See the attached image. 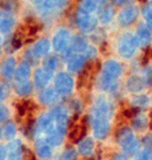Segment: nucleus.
Here are the masks:
<instances>
[{
  "instance_id": "nucleus-1",
  "label": "nucleus",
  "mask_w": 152,
  "mask_h": 160,
  "mask_svg": "<svg viewBox=\"0 0 152 160\" xmlns=\"http://www.w3.org/2000/svg\"><path fill=\"white\" fill-rule=\"evenodd\" d=\"M112 106L109 100L100 98L96 102L91 117L93 132L99 140H103L110 132V118L112 115Z\"/></svg>"
},
{
  "instance_id": "nucleus-2",
  "label": "nucleus",
  "mask_w": 152,
  "mask_h": 160,
  "mask_svg": "<svg viewBox=\"0 0 152 160\" xmlns=\"http://www.w3.org/2000/svg\"><path fill=\"white\" fill-rule=\"evenodd\" d=\"M121 74V65L115 60H107L102 68L100 88L105 92H114L117 89V80Z\"/></svg>"
},
{
  "instance_id": "nucleus-3",
  "label": "nucleus",
  "mask_w": 152,
  "mask_h": 160,
  "mask_svg": "<svg viewBox=\"0 0 152 160\" xmlns=\"http://www.w3.org/2000/svg\"><path fill=\"white\" fill-rule=\"evenodd\" d=\"M117 141L127 154H134L140 148V141L135 138L132 129L129 127H123L118 132Z\"/></svg>"
},
{
  "instance_id": "nucleus-4",
  "label": "nucleus",
  "mask_w": 152,
  "mask_h": 160,
  "mask_svg": "<svg viewBox=\"0 0 152 160\" xmlns=\"http://www.w3.org/2000/svg\"><path fill=\"white\" fill-rule=\"evenodd\" d=\"M138 46L140 44L136 38V35H133L131 33H125L121 35L118 42V51L123 58L130 59L135 53Z\"/></svg>"
},
{
  "instance_id": "nucleus-5",
  "label": "nucleus",
  "mask_w": 152,
  "mask_h": 160,
  "mask_svg": "<svg viewBox=\"0 0 152 160\" xmlns=\"http://www.w3.org/2000/svg\"><path fill=\"white\" fill-rule=\"evenodd\" d=\"M74 78L67 73H60L56 75L55 79V89L56 90L59 95L61 96H67L74 90Z\"/></svg>"
},
{
  "instance_id": "nucleus-6",
  "label": "nucleus",
  "mask_w": 152,
  "mask_h": 160,
  "mask_svg": "<svg viewBox=\"0 0 152 160\" xmlns=\"http://www.w3.org/2000/svg\"><path fill=\"white\" fill-rule=\"evenodd\" d=\"M77 26L82 32H93L97 27V18L91 14L79 11L77 15Z\"/></svg>"
},
{
  "instance_id": "nucleus-7",
  "label": "nucleus",
  "mask_w": 152,
  "mask_h": 160,
  "mask_svg": "<svg viewBox=\"0 0 152 160\" xmlns=\"http://www.w3.org/2000/svg\"><path fill=\"white\" fill-rule=\"evenodd\" d=\"M138 17V8L136 6H128L120 12L118 22L121 26H129L133 24Z\"/></svg>"
},
{
  "instance_id": "nucleus-8",
  "label": "nucleus",
  "mask_w": 152,
  "mask_h": 160,
  "mask_svg": "<svg viewBox=\"0 0 152 160\" xmlns=\"http://www.w3.org/2000/svg\"><path fill=\"white\" fill-rule=\"evenodd\" d=\"M70 43V33L67 29H60L53 38V47L58 51H63Z\"/></svg>"
},
{
  "instance_id": "nucleus-9",
  "label": "nucleus",
  "mask_w": 152,
  "mask_h": 160,
  "mask_svg": "<svg viewBox=\"0 0 152 160\" xmlns=\"http://www.w3.org/2000/svg\"><path fill=\"white\" fill-rule=\"evenodd\" d=\"M86 57L84 55H74L68 60L67 64V68L70 73H79V72L83 71L86 65Z\"/></svg>"
},
{
  "instance_id": "nucleus-10",
  "label": "nucleus",
  "mask_w": 152,
  "mask_h": 160,
  "mask_svg": "<svg viewBox=\"0 0 152 160\" xmlns=\"http://www.w3.org/2000/svg\"><path fill=\"white\" fill-rule=\"evenodd\" d=\"M55 126V120H53L51 113H44L38 118L37 123L35 124V129L40 132H49Z\"/></svg>"
},
{
  "instance_id": "nucleus-11",
  "label": "nucleus",
  "mask_w": 152,
  "mask_h": 160,
  "mask_svg": "<svg viewBox=\"0 0 152 160\" xmlns=\"http://www.w3.org/2000/svg\"><path fill=\"white\" fill-rule=\"evenodd\" d=\"M87 130V125L85 123H77L74 124V126L71 127V130L69 132V140L74 143H80L84 139V136L86 133Z\"/></svg>"
},
{
  "instance_id": "nucleus-12",
  "label": "nucleus",
  "mask_w": 152,
  "mask_h": 160,
  "mask_svg": "<svg viewBox=\"0 0 152 160\" xmlns=\"http://www.w3.org/2000/svg\"><path fill=\"white\" fill-rule=\"evenodd\" d=\"M53 72L49 71L45 68H37L34 74V82L38 88H44L49 83V81L52 78Z\"/></svg>"
},
{
  "instance_id": "nucleus-13",
  "label": "nucleus",
  "mask_w": 152,
  "mask_h": 160,
  "mask_svg": "<svg viewBox=\"0 0 152 160\" xmlns=\"http://www.w3.org/2000/svg\"><path fill=\"white\" fill-rule=\"evenodd\" d=\"M7 160H22V145L19 140L11 141L7 145Z\"/></svg>"
},
{
  "instance_id": "nucleus-14",
  "label": "nucleus",
  "mask_w": 152,
  "mask_h": 160,
  "mask_svg": "<svg viewBox=\"0 0 152 160\" xmlns=\"http://www.w3.org/2000/svg\"><path fill=\"white\" fill-rule=\"evenodd\" d=\"M136 38L138 41V44L141 47H147L152 41L151 31L147 26H140L136 33Z\"/></svg>"
},
{
  "instance_id": "nucleus-15",
  "label": "nucleus",
  "mask_w": 152,
  "mask_h": 160,
  "mask_svg": "<svg viewBox=\"0 0 152 160\" xmlns=\"http://www.w3.org/2000/svg\"><path fill=\"white\" fill-rule=\"evenodd\" d=\"M59 94L55 88H47V89H44L40 93L38 98H40V102L43 105H51L55 102Z\"/></svg>"
},
{
  "instance_id": "nucleus-16",
  "label": "nucleus",
  "mask_w": 152,
  "mask_h": 160,
  "mask_svg": "<svg viewBox=\"0 0 152 160\" xmlns=\"http://www.w3.org/2000/svg\"><path fill=\"white\" fill-rule=\"evenodd\" d=\"M87 47H88V42L85 35L83 34H77L71 41L70 48L73 49L74 52H84Z\"/></svg>"
},
{
  "instance_id": "nucleus-17",
  "label": "nucleus",
  "mask_w": 152,
  "mask_h": 160,
  "mask_svg": "<svg viewBox=\"0 0 152 160\" xmlns=\"http://www.w3.org/2000/svg\"><path fill=\"white\" fill-rule=\"evenodd\" d=\"M145 88V81L141 77L137 75H132L127 80V89L131 93H137L140 92Z\"/></svg>"
},
{
  "instance_id": "nucleus-18",
  "label": "nucleus",
  "mask_w": 152,
  "mask_h": 160,
  "mask_svg": "<svg viewBox=\"0 0 152 160\" xmlns=\"http://www.w3.org/2000/svg\"><path fill=\"white\" fill-rule=\"evenodd\" d=\"M35 151L37 156L42 159H49L52 155L51 145L46 140H38L35 144Z\"/></svg>"
},
{
  "instance_id": "nucleus-19",
  "label": "nucleus",
  "mask_w": 152,
  "mask_h": 160,
  "mask_svg": "<svg viewBox=\"0 0 152 160\" xmlns=\"http://www.w3.org/2000/svg\"><path fill=\"white\" fill-rule=\"evenodd\" d=\"M49 49H50V42L47 38H42L38 42L35 43L34 47L32 49V53L34 55V57H43L46 56L49 52Z\"/></svg>"
},
{
  "instance_id": "nucleus-20",
  "label": "nucleus",
  "mask_w": 152,
  "mask_h": 160,
  "mask_svg": "<svg viewBox=\"0 0 152 160\" xmlns=\"http://www.w3.org/2000/svg\"><path fill=\"white\" fill-rule=\"evenodd\" d=\"M15 65H16L15 59L13 58V57L7 58V60L2 63L1 68H0V73H1L2 77H4V78H11L13 75H14Z\"/></svg>"
},
{
  "instance_id": "nucleus-21",
  "label": "nucleus",
  "mask_w": 152,
  "mask_h": 160,
  "mask_svg": "<svg viewBox=\"0 0 152 160\" xmlns=\"http://www.w3.org/2000/svg\"><path fill=\"white\" fill-rule=\"evenodd\" d=\"M31 68H30V63L28 62H24L18 66V68L15 72V79L17 80V82H22L27 81L29 78Z\"/></svg>"
},
{
  "instance_id": "nucleus-22",
  "label": "nucleus",
  "mask_w": 152,
  "mask_h": 160,
  "mask_svg": "<svg viewBox=\"0 0 152 160\" xmlns=\"http://www.w3.org/2000/svg\"><path fill=\"white\" fill-rule=\"evenodd\" d=\"M95 143L92 138H84L79 143V152L83 156H91L94 152Z\"/></svg>"
},
{
  "instance_id": "nucleus-23",
  "label": "nucleus",
  "mask_w": 152,
  "mask_h": 160,
  "mask_svg": "<svg viewBox=\"0 0 152 160\" xmlns=\"http://www.w3.org/2000/svg\"><path fill=\"white\" fill-rule=\"evenodd\" d=\"M58 6L59 2L56 0H40L37 3V9L40 13L47 15L50 14L52 11H55Z\"/></svg>"
},
{
  "instance_id": "nucleus-24",
  "label": "nucleus",
  "mask_w": 152,
  "mask_h": 160,
  "mask_svg": "<svg viewBox=\"0 0 152 160\" xmlns=\"http://www.w3.org/2000/svg\"><path fill=\"white\" fill-rule=\"evenodd\" d=\"M15 24V19L12 15L7 14L0 16V31L2 33H9L13 29Z\"/></svg>"
},
{
  "instance_id": "nucleus-25",
  "label": "nucleus",
  "mask_w": 152,
  "mask_h": 160,
  "mask_svg": "<svg viewBox=\"0 0 152 160\" xmlns=\"http://www.w3.org/2000/svg\"><path fill=\"white\" fill-rule=\"evenodd\" d=\"M132 126L135 130L144 131L148 127V118L145 114H141V113L135 114L132 121Z\"/></svg>"
},
{
  "instance_id": "nucleus-26",
  "label": "nucleus",
  "mask_w": 152,
  "mask_h": 160,
  "mask_svg": "<svg viewBox=\"0 0 152 160\" xmlns=\"http://www.w3.org/2000/svg\"><path fill=\"white\" fill-rule=\"evenodd\" d=\"M33 91V84L30 81H22L18 82L15 86V92L19 95V96H28Z\"/></svg>"
},
{
  "instance_id": "nucleus-27",
  "label": "nucleus",
  "mask_w": 152,
  "mask_h": 160,
  "mask_svg": "<svg viewBox=\"0 0 152 160\" xmlns=\"http://www.w3.org/2000/svg\"><path fill=\"white\" fill-rule=\"evenodd\" d=\"M115 15V10L112 6H105L102 8L101 12L99 15V19L102 24H109V22L114 18Z\"/></svg>"
},
{
  "instance_id": "nucleus-28",
  "label": "nucleus",
  "mask_w": 152,
  "mask_h": 160,
  "mask_svg": "<svg viewBox=\"0 0 152 160\" xmlns=\"http://www.w3.org/2000/svg\"><path fill=\"white\" fill-rule=\"evenodd\" d=\"M59 65H60V59H59V57H56L55 55L48 56L44 60V68L51 72H55L59 68Z\"/></svg>"
},
{
  "instance_id": "nucleus-29",
  "label": "nucleus",
  "mask_w": 152,
  "mask_h": 160,
  "mask_svg": "<svg viewBox=\"0 0 152 160\" xmlns=\"http://www.w3.org/2000/svg\"><path fill=\"white\" fill-rule=\"evenodd\" d=\"M98 2L96 0H81V7H80V12L91 14L97 9Z\"/></svg>"
},
{
  "instance_id": "nucleus-30",
  "label": "nucleus",
  "mask_w": 152,
  "mask_h": 160,
  "mask_svg": "<svg viewBox=\"0 0 152 160\" xmlns=\"http://www.w3.org/2000/svg\"><path fill=\"white\" fill-rule=\"evenodd\" d=\"M149 102H150V99L145 94L136 95L132 98V106L135 108H145L149 105Z\"/></svg>"
},
{
  "instance_id": "nucleus-31",
  "label": "nucleus",
  "mask_w": 152,
  "mask_h": 160,
  "mask_svg": "<svg viewBox=\"0 0 152 160\" xmlns=\"http://www.w3.org/2000/svg\"><path fill=\"white\" fill-rule=\"evenodd\" d=\"M15 135H16V126H15L14 122L7 121L3 127V137L7 140H12L14 139Z\"/></svg>"
},
{
  "instance_id": "nucleus-32",
  "label": "nucleus",
  "mask_w": 152,
  "mask_h": 160,
  "mask_svg": "<svg viewBox=\"0 0 152 160\" xmlns=\"http://www.w3.org/2000/svg\"><path fill=\"white\" fill-rule=\"evenodd\" d=\"M143 16L147 22V27L152 31V1L148 2L143 8Z\"/></svg>"
},
{
  "instance_id": "nucleus-33",
  "label": "nucleus",
  "mask_w": 152,
  "mask_h": 160,
  "mask_svg": "<svg viewBox=\"0 0 152 160\" xmlns=\"http://www.w3.org/2000/svg\"><path fill=\"white\" fill-rule=\"evenodd\" d=\"M18 0H0V7L6 11H16L18 9Z\"/></svg>"
},
{
  "instance_id": "nucleus-34",
  "label": "nucleus",
  "mask_w": 152,
  "mask_h": 160,
  "mask_svg": "<svg viewBox=\"0 0 152 160\" xmlns=\"http://www.w3.org/2000/svg\"><path fill=\"white\" fill-rule=\"evenodd\" d=\"M78 158V153L74 148H67L62 153L60 160H76Z\"/></svg>"
},
{
  "instance_id": "nucleus-35",
  "label": "nucleus",
  "mask_w": 152,
  "mask_h": 160,
  "mask_svg": "<svg viewBox=\"0 0 152 160\" xmlns=\"http://www.w3.org/2000/svg\"><path fill=\"white\" fill-rule=\"evenodd\" d=\"M135 160H152V155L149 149H141L135 156Z\"/></svg>"
},
{
  "instance_id": "nucleus-36",
  "label": "nucleus",
  "mask_w": 152,
  "mask_h": 160,
  "mask_svg": "<svg viewBox=\"0 0 152 160\" xmlns=\"http://www.w3.org/2000/svg\"><path fill=\"white\" fill-rule=\"evenodd\" d=\"M145 82L149 87H152V65H148L145 71Z\"/></svg>"
},
{
  "instance_id": "nucleus-37",
  "label": "nucleus",
  "mask_w": 152,
  "mask_h": 160,
  "mask_svg": "<svg viewBox=\"0 0 152 160\" xmlns=\"http://www.w3.org/2000/svg\"><path fill=\"white\" fill-rule=\"evenodd\" d=\"M143 144L147 149L152 151V133H148V135H146L144 137Z\"/></svg>"
},
{
  "instance_id": "nucleus-38",
  "label": "nucleus",
  "mask_w": 152,
  "mask_h": 160,
  "mask_svg": "<svg viewBox=\"0 0 152 160\" xmlns=\"http://www.w3.org/2000/svg\"><path fill=\"white\" fill-rule=\"evenodd\" d=\"M9 109L7 107H4V106H0V123L6 122V120L9 118Z\"/></svg>"
},
{
  "instance_id": "nucleus-39",
  "label": "nucleus",
  "mask_w": 152,
  "mask_h": 160,
  "mask_svg": "<svg viewBox=\"0 0 152 160\" xmlns=\"http://www.w3.org/2000/svg\"><path fill=\"white\" fill-rule=\"evenodd\" d=\"M96 55H97V50L95 47H93V46H91V47H87V49L84 51V56L86 57V59H94L96 58Z\"/></svg>"
},
{
  "instance_id": "nucleus-40",
  "label": "nucleus",
  "mask_w": 152,
  "mask_h": 160,
  "mask_svg": "<svg viewBox=\"0 0 152 160\" xmlns=\"http://www.w3.org/2000/svg\"><path fill=\"white\" fill-rule=\"evenodd\" d=\"M22 160H36V158H35L33 153H31L29 149H26L24 154H22Z\"/></svg>"
},
{
  "instance_id": "nucleus-41",
  "label": "nucleus",
  "mask_w": 152,
  "mask_h": 160,
  "mask_svg": "<svg viewBox=\"0 0 152 160\" xmlns=\"http://www.w3.org/2000/svg\"><path fill=\"white\" fill-rule=\"evenodd\" d=\"M7 88L4 84H0V102L7 96Z\"/></svg>"
},
{
  "instance_id": "nucleus-42",
  "label": "nucleus",
  "mask_w": 152,
  "mask_h": 160,
  "mask_svg": "<svg viewBox=\"0 0 152 160\" xmlns=\"http://www.w3.org/2000/svg\"><path fill=\"white\" fill-rule=\"evenodd\" d=\"M7 154V149L0 144V160H6Z\"/></svg>"
},
{
  "instance_id": "nucleus-43",
  "label": "nucleus",
  "mask_w": 152,
  "mask_h": 160,
  "mask_svg": "<svg viewBox=\"0 0 152 160\" xmlns=\"http://www.w3.org/2000/svg\"><path fill=\"white\" fill-rule=\"evenodd\" d=\"M128 1L129 0H112L113 4L116 7H121V6H123V4L127 3Z\"/></svg>"
},
{
  "instance_id": "nucleus-44",
  "label": "nucleus",
  "mask_w": 152,
  "mask_h": 160,
  "mask_svg": "<svg viewBox=\"0 0 152 160\" xmlns=\"http://www.w3.org/2000/svg\"><path fill=\"white\" fill-rule=\"evenodd\" d=\"M114 160H129V158L125 154H117L114 157Z\"/></svg>"
},
{
  "instance_id": "nucleus-45",
  "label": "nucleus",
  "mask_w": 152,
  "mask_h": 160,
  "mask_svg": "<svg viewBox=\"0 0 152 160\" xmlns=\"http://www.w3.org/2000/svg\"><path fill=\"white\" fill-rule=\"evenodd\" d=\"M96 1L98 2V3H102V4H103V3H105V2L107 1V0H96Z\"/></svg>"
},
{
  "instance_id": "nucleus-46",
  "label": "nucleus",
  "mask_w": 152,
  "mask_h": 160,
  "mask_svg": "<svg viewBox=\"0 0 152 160\" xmlns=\"http://www.w3.org/2000/svg\"><path fill=\"white\" fill-rule=\"evenodd\" d=\"M0 49H1V38H0Z\"/></svg>"
}]
</instances>
